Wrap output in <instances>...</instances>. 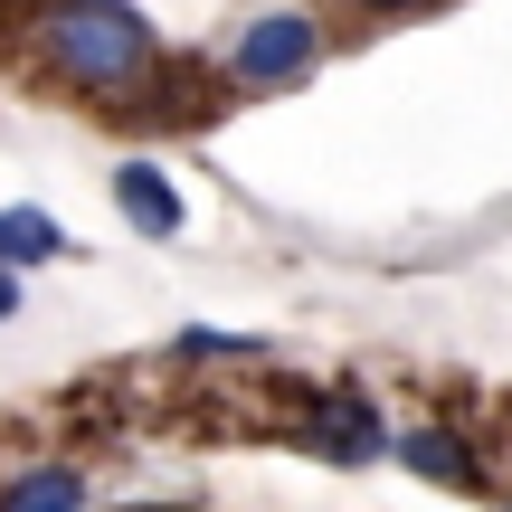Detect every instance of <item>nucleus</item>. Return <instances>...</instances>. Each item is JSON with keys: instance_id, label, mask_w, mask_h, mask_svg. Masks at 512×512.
Here are the masks:
<instances>
[{"instance_id": "nucleus-8", "label": "nucleus", "mask_w": 512, "mask_h": 512, "mask_svg": "<svg viewBox=\"0 0 512 512\" xmlns=\"http://www.w3.org/2000/svg\"><path fill=\"white\" fill-rule=\"evenodd\" d=\"M48 256H67V228L48 209H0V266H48Z\"/></svg>"}, {"instance_id": "nucleus-5", "label": "nucleus", "mask_w": 512, "mask_h": 512, "mask_svg": "<svg viewBox=\"0 0 512 512\" xmlns=\"http://www.w3.org/2000/svg\"><path fill=\"white\" fill-rule=\"evenodd\" d=\"M114 209L143 238H181V190L162 181V162H114Z\"/></svg>"}, {"instance_id": "nucleus-6", "label": "nucleus", "mask_w": 512, "mask_h": 512, "mask_svg": "<svg viewBox=\"0 0 512 512\" xmlns=\"http://www.w3.org/2000/svg\"><path fill=\"white\" fill-rule=\"evenodd\" d=\"M95 484H86V465H67V456H48V465H29V475H10L0 484V512H76Z\"/></svg>"}, {"instance_id": "nucleus-9", "label": "nucleus", "mask_w": 512, "mask_h": 512, "mask_svg": "<svg viewBox=\"0 0 512 512\" xmlns=\"http://www.w3.org/2000/svg\"><path fill=\"white\" fill-rule=\"evenodd\" d=\"M370 19H427V10H446V0H361Z\"/></svg>"}, {"instance_id": "nucleus-4", "label": "nucleus", "mask_w": 512, "mask_h": 512, "mask_svg": "<svg viewBox=\"0 0 512 512\" xmlns=\"http://www.w3.org/2000/svg\"><path fill=\"white\" fill-rule=\"evenodd\" d=\"M219 105H228V67L209 76V67H181V57H152V67H143V86L114 105V124H143V133H190V124H209Z\"/></svg>"}, {"instance_id": "nucleus-3", "label": "nucleus", "mask_w": 512, "mask_h": 512, "mask_svg": "<svg viewBox=\"0 0 512 512\" xmlns=\"http://www.w3.org/2000/svg\"><path fill=\"white\" fill-rule=\"evenodd\" d=\"M323 67V29H313V10H256L238 29V48H228V76H238L247 95H285L304 86V76Z\"/></svg>"}, {"instance_id": "nucleus-1", "label": "nucleus", "mask_w": 512, "mask_h": 512, "mask_svg": "<svg viewBox=\"0 0 512 512\" xmlns=\"http://www.w3.org/2000/svg\"><path fill=\"white\" fill-rule=\"evenodd\" d=\"M29 48L67 95L114 114L143 86V67L162 57V38H152V19L133 0H29Z\"/></svg>"}, {"instance_id": "nucleus-7", "label": "nucleus", "mask_w": 512, "mask_h": 512, "mask_svg": "<svg viewBox=\"0 0 512 512\" xmlns=\"http://www.w3.org/2000/svg\"><path fill=\"white\" fill-rule=\"evenodd\" d=\"M389 446H399L427 484H456V494H475V484H484V475H475V446L446 437V427H408V437H389Z\"/></svg>"}, {"instance_id": "nucleus-10", "label": "nucleus", "mask_w": 512, "mask_h": 512, "mask_svg": "<svg viewBox=\"0 0 512 512\" xmlns=\"http://www.w3.org/2000/svg\"><path fill=\"white\" fill-rule=\"evenodd\" d=\"M10 313H19V275L0 266V323H10Z\"/></svg>"}, {"instance_id": "nucleus-2", "label": "nucleus", "mask_w": 512, "mask_h": 512, "mask_svg": "<svg viewBox=\"0 0 512 512\" xmlns=\"http://www.w3.org/2000/svg\"><path fill=\"white\" fill-rule=\"evenodd\" d=\"M285 437L304 446V456H323V465H380L389 456V418H380L370 389H304Z\"/></svg>"}]
</instances>
